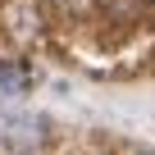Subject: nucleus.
<instances>
[{
  "label": "nucleus",
  "instance_id": "1",
  "mask_svg": "<svg viewBox=\"0 0 155 155\" xmlns=\"http://www.w3.org/2000/svg\"><path fill=\"white\" fill-rule=\"evenodd\" d=\"M0 141L5 146H41L46 123H37V119H0Z\"/></svg>",
  "mask_w": 155,
  "mask_h": 155
},
{
  "label": "nucleus",
  "instance_id": "2",
  "mask_svg": "<svg viewBox=\"0 0 155 155\" xmlns=\"http://www.w3.org/2000/svg\"><path fill=\"white\" fill-rule=\"evenodd\" d=\"M28 87H32L28 68H23V64H14V59H0V96H23Z\"/></svg>",
  "mask_w": 155,
  "mask_h": 155
}]
</instances>
